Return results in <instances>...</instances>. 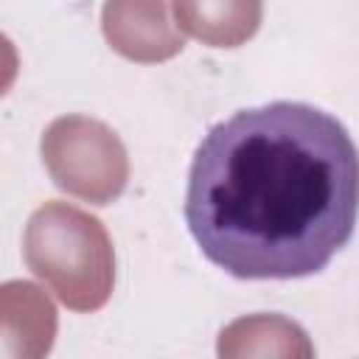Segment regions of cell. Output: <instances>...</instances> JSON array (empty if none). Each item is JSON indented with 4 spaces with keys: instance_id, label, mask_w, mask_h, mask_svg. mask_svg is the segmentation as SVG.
<instances>
[{
    "instance_id": "1",
    "label": "cell",
    "mask_w": 359,
    "mask_h": 359,
    "mask_svg": "<svg viewBox=\"0 0 359 359\" xmlns=\"http://www.w3.org/2000/svg\"><path fill=\"white\" fill-rule=\"evenodd\" d=\"M359 219V149L303 101L238 109L194 151L185 224L233 278L289 280L328 266Z\"/></svg>"
}]
</instances>
